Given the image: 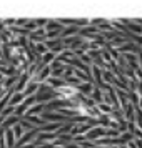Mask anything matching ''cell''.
<instances>
[{"mask_svg": "<svg viewBox=\"0 0 142 148\" xmlns=\"http://www.w3.org/2000/svg\"><path fill=\"white\" fill-rule=\"evenodd\" d=\"M15 132H17V133H15L17 136H20V135H22V128H15Z\"/></svg>", "mask_w": 142, "mask_h": 148, "instance_id": "4", "label": "cell"}, {"mask_svg": "<svg viewBox=\"0 0 142 148\" xmlns=\"http://www.w3.org/2000/svg\"><path fill=\"white\" fill-rule=\"evenodd\" d=\"M7 140H8V143H10V145L14 143V135H12V132H7Z\"/></svg>", "mask_w": 142, "mask_h": 148, "instance_id": "2", "label": "cell"}, {"mask_svg": "<svg viewBox=\"0 0 142 148\" xmlns=\"http://www.w3.org/2000/svg\"><path fill=\"white\" fill-rule=\"evenodd\" d=\"M14 121H15V118H8V121H7V123H5V127H7V125H12Z\"/></svg>", "mask_w": 142, "mask_h": 148, "instance_id": "3", "label": "cell"}, {"mask_svg": "<svg viewBox=\"0 0 142 148\" xmlns=\"http://www.w3.org/2000/svg\"><path fill=\"white\" fill-rule=\"evenodd\" d=\"M57 92H59V95L64 97V98H74L75 95H77V90L72 88V87H60Z\"/></svg>", "mask_w": 142, "mask_h": 148, "instance_id": "1", "label": "cell"}]
</instances>
